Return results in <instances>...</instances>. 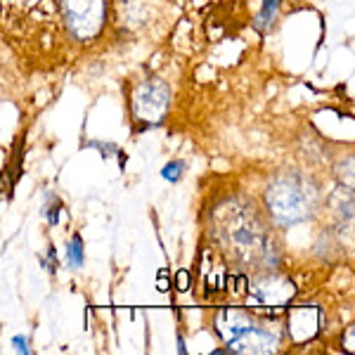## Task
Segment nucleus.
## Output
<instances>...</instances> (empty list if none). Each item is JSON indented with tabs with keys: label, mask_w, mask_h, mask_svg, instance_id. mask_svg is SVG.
Segmentation results:
<instances>
[{
	"label": "nucleus",
	"mask_w": 355,
	"mask_h": 355,
	"mask_svg": "<svg viewBox=\"0 0 355 355\" xmlns=\"http://www.w3.org/2000/svg\"><path fill=\"white\" fill-rule=\"evenodd\" d=\"M178 353H180V355L187 353V346H185V339H182V334H178Z\"/></svg>",
	"instance_id": "obj_12"
},
{
	"label": "nucleus",
	"mask_w": 355,
	"mask_h": 355,
	"mask_svg": "<svg viewBox=\"0 0 355 355\" xmlns=\"http://www.w3.org/2000/svg\"><path fill=\"white\" fill-rule=\"evenodd\" d=\"M311 311H313V308H296V311L289 315L291 336H294L299 329H303L299 334V341L311 339V336L315 334V329H318V315H313V320H308V313H311Z\"/></svg>",
	"instance_id": "obj_5"
},
{
	"label": "nucleus",
	"mask_w": 355,
	"mask_h": 355,
	"mask_svg": "<svg viewBox=\"0 0 355 355\" xmlns=\"http://www.w3.org/2000/svg\"><path fill=\"white\" fill-rule=\"evenodd\" d=\"M171 107V90L162 78H150L140 83L133 95V119L140 123V130L162 123Z\"/></svg>",
	"instance_id": "obj_4"
},
{
	"label": "nucleus",
	"mask_w": 355,
	"mask_h": 355,
	"mask_svg": "<svg viewBox=\"0 0 355 355\" xmlns=\"http://www.w3.org/2000/svg\"><path fill=\"white\" fill-rule=\"evenodd\" d=\"M12 346H15V351L17 353H31V348H28V339L26 336H15L12 339Z\"/></svg>",
	"instance_id": "obj_9"
},
{
	"label": "nucleus",
	"mask_w": 355,
	"mask_h": 355,
	"mask_svg": "<svg viewBox=\"0 0 355 355\" xmlns=\"http://www.w3.org/2000/svg\"><path fill=\"white\" fill-rule=\"evenodd\" d=\"M182 173H185V162H168L162 168V175H164V180H168V182H178L182 178Z\"/></svg>",
	"instance_id": "obj_8"
},
{
	"label": "nucleus",
	"mask_w": 355,
	"mask_h": 355,
	"mask_svg": "<svg viewBox=\"0 0 355 355\" xmlns=\"http://www.w3.org/2000/svg\"><path fill=\"white\" fill-rule=\"evenodd\" d=\"M282 5V0H263V8H261V15L256 17V28L266 33L268 28L275 24V17H277V10Z\"/></svg>",
	"instance_id": "obj_6"
},
{
	"label": "nucleus",
	"mask_w": 355,
	"mask_h": 355,
	"mask_svg": "<svg viewBox=\"0 0 355 355\" xmlns=\"http://www.w3.org/2000/svg\"><path fill=\"white\" fill-rule=\"evenodd\" d=\"M60 15L76 41H93L107 24V0H60Z\"/></svg>",
	"instance_id": "obj_3"
},
{
	"label": "nucleus",
	"mask_w": 355,
	"mask_h": 355,
	"mask_svg": "<svg viewBox=\"0 0 355 355\" xmlns=\"http://www.w3.org/2000/svg\"><path fill=\"white\" fill-rule=\"evenodd\" d=\"M214 355H234V353H232V348L225 346V348H214Z\"/></svg>",
	"instance_id": "obj_13"
},
{
	"label": "nucleus",
	"mask_w": 355,
	"mask_h": 355,
	"mask_svg": "<svg viewBox=\"0 0 355 355\" xmlns=\"http://www.w3.org/2000/svg\"><path fill=\"white\" fill-rule=\"evenodd\" d=\"M83 261H85L83 239H81V234H73L71 242H69V246H67V263H69V268H71V270H81Z\"/></svg>",
	"instance_id": "obj_7"
},
{
	"label": "nucleus",
	"mask_w": 355,
	"mask_h": 355,
	"mask_svg": "<svg viewBox=\"0 0 355 355\" xmlns=\"http://www.w3.org/2000/svg\"><path fill=\"white\" fill-rule=\"evenodd\" d=\"M178 289H180V291H187V289H190V275H187V270H180V272H178Z\"/></svg>",
	"instance_id": "obj_10"
},
{
	"label": "nucleus",
	"mask_w": 355,
	"mask_h": 355,
	"mask_svg": "<svg viewBox=\"0 0 355 355\" xmlns=\"http://www.w3.org/2000/svg\"><path fill=\"white\" fill-rule=\"evenodd\" d=\"M157 289L162 291V294H168L171 291V279L166 277V275H159L157 277Z\"/></svg>",
	"instance_id": "obj_11"
},
{
	"label": "nucleus",
	"mask_w": 355,
	"mask_h": 355,
	"mask_svg": "<svg viewBox=\"0 0 355 355\" xmlns=\"http://www.w3.org/2000/svg\"><path fill=\"white\" fill-rule=\"evenodd\" d=\"M216 331L232 353H268L277 346L275 331L242 311H220L216 318Z\"/></svg>",
	"instance_id": "obj_2"
},
{
	"label": "nucleus",
	"mask_w": 355,
	"mask_h": 355,
	"mask_svg": "<svg viewBox=\"0 0 355 355\" xmlns=\"http://www.w3.org/2000/svg\"><path fill=\"white\" fill-rule=\"evenodd\" d=\"M315 192L299 175H277L266 190V206L279 225H296L313 214Z\"/></svg>",
	"instance_id": "obj_1"
}]
</instances>
